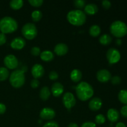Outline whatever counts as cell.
<instances>
[{
    "mask_svg": "<svg viewBox=\"0 0 127 127\" xmlns=\"http://www.w3.org/2000/svg\"><path fill=\"white\" fill-rule=\"evenodd\" d=\"M9 72L7 68L0 67V81H4L8 78Z\"/></svg>",
    "mask_w": 127,
    "mask_h": 127,
    "instance_id": "obj_25",
    "label": "cell"
},
{
    "mask_svg": "<svg viewBox=\"0 0 127 127\" xmlns=\"http://www.w3.org/2000/svg\"><path fill=\"white\" fill-rule=\"evenodd\" d=\"M96 78L101 83H106L111 79V73L107 69H100L97 72Z\"/></svg>",
    "mask_w": 127,
    "mask_h": 127,
    "instance_id": "obj_11",
    "label": "cell"
},
{
    "mask_svg": "<svg viewBox=\"0 0 127 127\" xmlns=\"http://www.w3.org/2000/svg\"><path fill=\"white\" fill-rule=\"evenodd\" d=\"M106 57L110 64H115L120 61L121 55L120 52L117 49L115 48H110L107 52Z\"/></svg>",
    "mask_w": 127,
    "mask_h": 127,
    "instance_id": "obj_7",
    "label": "cell"
},
{
    "mask_svg": "<svg viewBox=\"0 0 127 127\" xmlns=\"http://www.w3.org/2000/svg\"><path fill=\"white\" fill-rule=\"evenodd\" d=\"M51 94L49 88L47 86L43 87L40 91V97L42 100H48Z\"/></svg>",
    "mask_w": 127,
    "mask_h": 127,
    "instance_id": "obj_21",
    "label": "cell"
},
{
    "mask_svg": "<svg viewBox=\"0 0 127 127\" xmlns=\"http://www.w3.org/2000/svg\"><path fill=\"white\" fill-rule=\"evenodd\" d=\"M63 103L66 109H70L76 105L75 97L71 93H66L63 96Z\"/></svg>",
    "mask_w": 127,
    "mask_h": 127,
    "instance_id": "obj_9",
    "label": "cell"
},
{
    "mask_svg": "<svg viewBox=\"0 0 127 127\" xmlns=\"http://www.w3.org/2000/svg\"><path fill=\"white\" fill-rule=\"evenodd\" d=\"M115 127H127L125 124L123 122H119L118 124H116Z\"/></svg>",
    "mask_w": 127,
    "mask_h": 127,
    "instance_id": "obj_41",
    "label": "cell"
},
{
    "mask_svg": "<svg viewBox=\"0 0 127 127\" xmlns=\"http://www.w3.org/2000/svg\"><path fill=\"white\" fill-rule=\"evenodd\" d=\"M118 98L122 104L127 105V90L123 89L120 91L118 94Z\"/></svg>",
    "mask_w": 127,
    "mask_h": 127,
    "instance_id": "obj_26",
    "label": "cell"
},
{
    "mask_svg": "<svg viewBox=\"0 0 127 127\" xmlns=\"http://www.w3.org/2000/svg\"><path fill=\"white\" fill-rule=\"evenodd\" d=\"M81 127H96V125L92 122H86L82 124Z\"/></svg>",
    "mask_w": 127,
    "mask_h": 127,
    "instance_id": "obj_38",
    "label": "cell"
},
{
    "mask_svg": "<svg viewBox=\"0 0 127 127\" xmlns=\"http://www.w3.org/2000/svg\"><path fill=\"white\" fill-rule=\"evenodd\" d=\"M110 33L117 38H121L127 34V25L121 21H115L110 26Z\"/></svg>",
    "mask_w": 127,
    "mask_h": 127,
    "instance_id": "obj_4",
    "label": "cell"
},
{
    "mask_svg": "<svg viewBox=\"0 0 127 127\" xmlns=\"http://www.w3.org/2000/svg\"><path fill=\"white\" fill-rule=\"evenodd\" d=\"M100 32H101V29H100V27L98 25H93L89 28V33L92 37H97L100 35Z\"/></svg>",
    "mask_w": 127,
    "mask_h": 127,
    "instance_id": "obj_22",
    "label": "cell"
},
{
    "mask_svg": "<svg viewBox=\"0 0 127 127\" xmlns=\"http://www.w3.org/2000/svg\"><path fill=\"white\" fill-rule=\"evenodd\" d=\"M67 20L71 24L75 26H81L86 21V15L81 10H71L66 16Z\"/></svg>",
    "mask_w": 127,
    "mask_h": 127,
    "instance_id": "obj_2",
    "label": "cell"
},
{
    "mask_svg": "<svg viewBox=\"0 0 127 127\" xmlns=\"http://www.w3.org/2000/svg\"><path fill=\"white\" fill-rule=\"evenodd\" d=\"M111 82L114 85H118L121 83V78L118 76H114L111 78Z\"/></svg>",
    "mask_w": 127,
    "mask_h": 127,
    "instance_id": "obj_33",
    "label": "cell"
},
{
    "mask_svg": "<svg viewBox=\"0 0 127 127\" xmlns=\"http://www.w3.org/2000/svg\"><path fill=\"white\" fill-rule=\"evenodd\" d=\"M40 57L42 60L44 62H51L54 58V55L52 52L50 50H45L42 52L40 55Z\"/></svg>",
    "mask_w": 127,
    "mask_h": 127,
    "instance_id": "obj_20",
    "label": "cell"
},
{
    "mask_svg": "<svg viewBox=\"0 0 127 127\" xmlns=\"http://www.w3.org/2000/svg\"><path fill=\"white\" fill-rule=\"evenodd\" d=\"M31 73L35 79H38L43 76L44 74V68L40 64H34L31 69Z\"/></svg>",
    "mask_w": 127,
    "mask_h": 127,
    "instance_id": "obj_12",
    "label": "cell"
},
{
    "mask_svg": "<svg viewBox=\"0 0 127 127\" xmlns=\"http://www.w3.org/2000/svg\"><path fill=\"white\" fill-rule=\"evenodd\" d=\"M26 40L23 38L21 37H17L14 38L11 42V48L14 50H19L22 49L26 45Z\"/></svg>",
    "mask_w": 127,
    "mask_h": 127,
    "instance_id": "obj_13",
    "label": "cell"
},
{
    "mask_svg": "<svg viewBox=\"0 0 127 127\" xmlns=\"http://www.w3.org/2000/svg\"><path fill=\"white\" fill-rule=\"evenodd\" d=\"M26 81L24 72L20 69H16L12 72L9 76V82L12 87L19 88L24 84Z\"/></svg>",
    "mask_w": 127,
    "mask_h": 127,
    "instance_id": "obj_5",
    "label": "cell"
},
{
    "mask_svg": "<svg viewBox=\"0 0 127 127\" xmlns=\"http://www.w3.org/2000/svg\"><path fill=\"white\" fill-rule=\"evenodd\" d=\"M116 43L118 45H120L122 44V40L120 39H117L116 40Z\"/></svg>",
    "mask_w": 127,
    "mask_h": 127,
    "instance_id": "obj_43",
    "label": "cell"
},
{
    "mask_svg": "<svg viewBox=\"0 0 127 127\" xmlns=\"http://www.w3.org/2000/svg\"><path fill=\"white\" fill-rule=\"evenodd\" d=\"M102 5L105 9H108L111 7V2L108 0H104L102 1Z\"/></svg>",
    "mask_w": 127,
    "mask_h": 127,
    "instance_id": "obj_36",
    "label": "cell"
},
{
    "mask_svg": "<svg viewBox=\"0 0 127 127\" xmlns=\"http://www.w3.org/2000/svg\"><path fill=\"white\" fill-rule=\"evenodd\" d=\"M31 17H32V21L34 22H38V21H40V19H42V13L41 11H38V10H35L32 12Z\"/></svg>",
    "mask_w": 127,
    "mask_h": 127,
    "instance_id": "obj_27",
    "label": "cell"
},
{
    "mask_svg": "<svg viewBox=\"0 0 127 127\" xmlns=\"http://www.w3.org/2000/svg\"><path fill=\"white\" fill-rule=\"evenodd\" d=\"M40 82L37 79H33L31 81V86L32 88L33 89H36V88H38L39 86Z\"/></svg>",
    "mask_w": 127,
    "mask_h": 127,
    "instance_id": "obj_35",
    "label": "cell"
},
{
    "mask_svg": "<svg viewBox=\"0 0 127 127\" xmlns=\"http://www.w3.org/2000/svg\"><path fill=\"white\" fill-rule=\"evenodd\" d=\"M6 110V107L2 103H0V115L4 114Z\"/></svg>",
    "mask_w": 127,
    "mask_h": 127,
    "instance_id": "obj_40",
    "label": "cell"
},
{
    "mask_svg": "<svg viewBox=\"0 0 127 127\" xmlns=\"http://www.w3.org/2000/svg\"><path fill=\"white\" fill-rule=\"evenodd\" d=\"M120 113L124 117L127 118V105H125L122 107Z\"/></svg>",
    "mask_w": 127,
    "mask_h": 127,
    "instance_id": "obj_39",
    "label": "cell"
},
{
    "mask_svg": "<svg viewBox=\"0 0 127 127\" xmlns=\"http://www.w3.org/2000/svg\"><path fill=\"white\" fill-rule=\"evenodd\" d=\"M18 28V23L16 19L6 16L0 19V31L3 33H11L16 31Z\"/></svg>",
    "mask_w": 127,
    "mask_h": 127,
    "instance_id": "obj_3",
    "label": "cell"
},
{
    "mask_svg": "<svg viewBox=\"0 0 127 127\" xmlns=\"http://www.w3.org/2000/svg\"><path fill=\"white\" fill-rule=\"evenodd\" d=\"M52 94L55 97H59L62 95L64 91V87L60 83H55L52 85L51 89Z\"/></svg>",
    "mask_w": 127,
    "mask_h": 127,
    "instance_id": "obj_16",
    "label": "cell"
},
{
    "mask_svg": "<svg viewBox=\"0 0 127 127\" xmlns=\"http://www.w3.org/2000/svg\"><path fill=\"white\" fill-rule=\"evenodd\" d=\"M24 37L27 40H32L35 38L38 33L37 27L33 23H26L22 27L21 30Z\"/></svg>",
    "mask_w": 127,
    "mask_h": 127,
    "instance_id": "obj_6",
    "label": "cell"
},
{
    "mask_svg": "<svg viewBox=\"0 0 127 127\" xmlns=\"http://www.w3.org/2000/svg\"><path fill=\"white\" fill-rule=\"evenodd\" d=\"M31 54L33 56H35V57H37V56H38L40 55V48L38 47H33L31 50Z\"/></svg>",
    "mask_w": 127,
    "mask_h": 127,
    "instance_id": "obj_31",
    "label": "cell"
},
{
    "mask_svg": "<svg viewBox=\"0 0 127 127\" xmlns=\"http://www.w3.org/2000/svg\"><path fill=\"white\" fill-rule=\"evenodd\" d=\"M112 37L107 33L102 35L99 38V42L103 45H108L112 42Z\"/></svg>",
    "mask_w": 127,
    "mask_h": 127,
    "instance_id": "obj_23",
    "label": "cell"
},
{
    "mask_svg": "<svg viewBox=\"0 0 127 127\" xmlns=\"http://www.w3.org/2000/svg\"><path fill=\"white\" fill-rule=\"evenodd\" d=\"M56 113L53 109L50 107H45L42 109L40 112V117L42 119L50 120L55 117Z\"/></svg>",
    "mask_w": 127,
    "mask_h": 127,
    "instance_id": "obj_10",
    "label": "cell"
},
{
    "mask_svg": "<svg viewBox=\"0 0 127 127\" xmlns=\"http://www.w3.org/2000/svg\"><path fill=\"white\" fill-rule=\"evenodd\" d=\"M24 2L22 0H12L10 1V7L14 10H18L22 7Z\"/></svg>",
    "mask_w": 127,
    "mask_h": 127,
    "instance_id": "obj_24",
    "label": "cell"
},
{
    "mask_svg": "<svg viewBox=\"0 0 127 127\" xmlns=\"http://www.w3.org/2000/svg\"><path fill=\"white\" fill-rule=\"evenodd\" d=\"M94 93L92 86L85 81L81 82L76 88L77 97L81 101H86L90 99L94 95Z\"/></svg>",
    "mask_w": 127,
    "mask_h": 127,
    "instance_id": "obj_1",
    "label": "cell"
},
{
    "mask_svg": "<svg viewBox=\"0 0 127 127\" xmlns=\"http://www.w3.org/2000/svg\"><path fill=\"white\" fill-rule=\"evenodd\" d=\"M102 105V101L99 97H94L89 102V108L93 111H97Z\"/></svg>",
    "mask_w": 127,
    "mask_h": 127,
    "instance_id": "obj_14",
    "label": "cell"
},
{
    "mask_svg": "<svg viewBox=\"0 0 127 127\" xmlns=\"http://www.w3.org/2000/svg\"><path fill=\"white\" fill-rule=\"evenodd\" d=\"M74 4L77 8L82 9L85 7L86 1L84 0H76L74 1Z\"/></svg>",
    "mask_w": 127,
    "mask_h": 127,
    "instance_id": "obj_29",
    "label": "cell"
},
{
    "mask_svg": "<svg viewBox=\"0 0 127 127\" xmlns=\"http://www.w3.org/2000/svg\"><path fill=\"white\" fill-rule=\"evenodd\" d=\"M54 52L58 56L65 55L68 52V47L65 43H59L55 47Z\"/></svg>",
    "mask_w": 127,
    "mask_h": 127,
    "instance_id": "obj_15",
    "label": "cell"
},
{
    "mask_svg": "<svg viewBox=\"0 0 127 127\" xmlns=\"http://www.w3.org/2000/svg\"><path fill=\"white\" fill-rule=\"evenodd\" d=\"M29 2L33 7H40L43 3V0H29Z\"/></svg>",
    "mask_w": 127,
    "mask_h": 127,
    "instance_id": "obj_30",
    "label": "cell"
},
{
    "mask_svg": "<svg viewBox=\"0 0 127 127\" xmlns=\"http://www.w3.org/2000/svg\"><path fill=\"white\" fill-rule=\"evenodd\" d=\"M4 63L6 68L9 69H16L18 66L19 62L17 58L14 55H8L4 58Z\"/></svg>",
    "mask_w": 127,
    "mask_h": 127,
    "instance_id": "obj_8",
    "label": "cell"
},
{
    "mask_svg": "<svg viewBox=\"0 0 127 127\" xmlns=\"http://www.w3.org/2000/svg\"><path fill=\"white\" fill-rule=\"evenodd\" d=\"M6 42V36L4 33H0V46L2 45Z\"/></svg>",
    "mask_w": 127,
    "mask_h": 127,
    "instance_id": "obj_37",
    "label": "cell"
},
{
    "mask_svg": "<svg viewBox=\"0 0 127 127\" xmlns=\"http://www.w3.org/2000/svg\"><path fill=\"white\" fill-rule=\"evenodd\" d=\"M58 74L57 72H56L55 71H52L50 73H49V75H48V77H49L50 79L52 81H55L57 80L58 78Z\"/></svg>",
    "mask_w": 127,
    "mask_h": 127,
    "instance_id": "obj_34",
    "label": "cell"
},
{
    "mask_svg": "<svg viewBox=\"0 0 127 127\" xmlns=\"http://www.w3.org/2000/svg\"><path fill=\"white\" fill-rule=\"evenodd\" d=\"M83 74H82L81 71L78 69H74L71 71L70 74V78L72 81L74 83H78L80 81L81 79H82Z\"/></svg>",
    "mask_w": 127,
    "mask_h": 127,
    "instance_id": "obj_19",
    "label": "cell"
},
{
    "mask_svg": "<svg viewBox=\"0 0 127 127\" xmlns=\"http://www.w3.org/2000/svg\"><path fill=\"white\" fill-rule=\"evenodd\" d=\"M107 116L108 119L111 122L114 123L118 121L120 117V114H119V111L115 109H110L107 111Z\"/></svg>",
    "mask_w": 127,
    "mask_h": 127,
    "instance_id": "obj_17",
    "label": "cell"
},
{
    "mask_svg": "<svg viewBox=\"0 0 127 127\" xmlns=\"http://www.w3.org/2000/svg\"><path fill=\"white\" fill-rule=\"evenodd\" d=\"M84 11L89 15H94L98 12V7L95 4H88L84 7Z\"/></svg>",
    "mask_w": 127,
    "mask_h": 127,
    "instance_id": "obj_18",
    "label": "cell"
},
{
    "mask_svg": "<svg viewBox=\"0 0 127 127\" xmlns=\"http://www.w3.org/2000/svg\"><path fill=\"white\" fill-rule=\"evenodd\" d=\"M42 127H59V125L57 122L51 120V121H48V122L45 124Z\"/></svg>",
    "mask_w": 127,
    "mask_h": 127,
    "instance_id": "obj_32",
    "label": "cell"
},
{
    "mask_svg": "<svg viewBox=\"0 0 127 127\" xmlns=\"http://www.w3.org/2000/svg\"><path fill=\"white\" fill-rule=\"evenodd\" d=\"M95 121L97 124L102 125L105 122V117L102 114H98L95 118Z\"/></svg>",
    "mask_w": 127,
    "mask_h": 127,
    "instance_id": "obj_28",
    "label": "cell"
},
{
    "mask_svg": "<svg viewBox=\"0 0 127 127\" xmlns=\"http://www.w3.org/2000/svg\"><path fill=\"white\" fill-rule=\"evenodd\" d=\"M68 127H78V124H76V123L71 122V123H70L69 125H68Z\"/></svg>",
    "mask_w": 127,
    "mask_h": 127,
    "instance_id": "obj_42",
    "label": "cell"
}]
</instances>
